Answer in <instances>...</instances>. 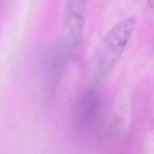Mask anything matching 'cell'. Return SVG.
I'll use <instances>...</instances> for the list:
<instances>
[{"instance_id":"obj_4","label":"cell","mask_w":154,"mask_h":154,"mask_svg":"<svg viewBox=\"0 0 154 154\" xmlns=\"http://www.w3.org/2000/svg\"><path fill=\"white\" fill-rule=\"evenodd\" d=\"M148 1V3L149 4V5L152 7L154 8V0H147Z\"/></svg>"},{"instance_id":"obj_5","label":"cell","mask_w":154,"mask_h":154,"mask_svg":"<svg viewBox=\"0 0 154 154\" xmlns=\"http://www.w3.org/2000/svg\"><path fill=\"white\" fill-rule=\"evenodd\" d=\"M1 0H0V3H1Z\"/></svg>"},{"instance_id":"obj_2","label":"cell","mask_w":154,"mask_h":154,"mask_svg":"<svg viewBox=\"0 0 154 154\" xmlns=\"http://www.w3.org/2000/svg\"><path fill=\"white\" fill-rule=\"evenodd\" d=\"M87 0H67L66 8V23L68 39L73 46L82 40Z\"/></svg>"},{"instance_id":"obj_1","label":"cell","mask_w":154,"mask_h":154,"mask_svg":"<svg viewBox=\"0 0 154 154\" xmlns=\"http://www.w3.org/2000/svg\"><path fill=\"white\" fill-rule=\"evenodd\" d=\"M135 19L128 17L116 24L106 34L99 47L97 63L99 69L106 72L120 59L135 30Z\"/></svg>"},{"instance_id":"obj_3","label":"cell","mask_w":154,"mask_h":154,"mask_svg":"<svg viewBox=\"0 0 154 154\" xmlns=\"http://www.w3.org/2000/svg\"><path fill=\"white\" fill-rule=\"evenodd\" d=\"M97 97L94 91H90L81 100L79 106V117L83 121L90 120L94 115L97 108Z\"/></svg>"}]
</instances>
